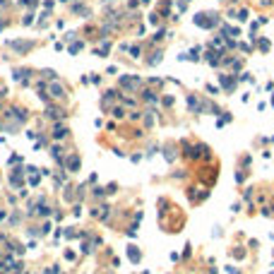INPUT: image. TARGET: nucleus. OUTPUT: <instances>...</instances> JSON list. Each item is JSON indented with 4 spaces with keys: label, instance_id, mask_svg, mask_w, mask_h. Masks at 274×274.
I'll use <instances>...</instances> for the list:
<instances>
[{
    "label": "nucleus",
    "instance_id": "f257e3e1",
    "mask_svg": "<svg viewBox=\"0 0 274 274\" xmlns=\"http://www.w3.org/2000/svg\"><path fill=\"white\" fill-rule=\"evenodd\" d=\"M51 89H53V96H63V89H60V87H58V84H53V87H51Z\"/></svg>",
    "mask_w": 274,
    "mask_h": 274
}]
</instances>
